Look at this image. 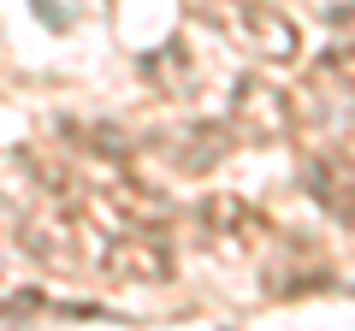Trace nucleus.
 Segmentation results:
<instances>
[{"label": "nucleus", "instance_id": "f257e3e1", "mask_svg": "<svg viewBox=\"0 0 355 331\" xmlns=\"http://www.w3.org/2000/svg\"><path fill=\"white\" fill-rule=\"evenodd\" d=\"M231 130L249 142H284L291 136V95L266 77H243L231 89Z\"/></svg>", "mask_w": 355, "mask_h": 331}, {"label": "nucleus", "instance_id": "f03ea898", "mask_svg": "<svg viewBox=\"0 0 355 331\" xmlns=\"http://www.w3.org/2000/svg\"><path fill=\"white\" fill-rule=\"evenodd\" d=\"M95 260H101L107 278H125V284H166V278H172V249H166L160 237H148V231H125V237H113Z\"/></svg>", "mask_w": 355, "mask_h": 331}, {"label": "nucleus", "instance_id": "39448f33", "mask_svg": "<svg viewBox=\"0 0 355 331\" xmlns=\"http://www.w3.org/2000/svg\"><path fill=\"white\" fill-rule=\"evenodd\" d=\"M302 184L326 213H338L343 225H355V160L343 154H320V160L302 166Z\"/></svg>", "mask_w": 355, "mask_h": 331}, {"label": "nucleus", "instance_id": "0eeeda50", "mask_svg": "<svg viewBox=\"0 0 355 331\" xmlns=\"http://www.w3.org/2000/svg\"><path fill=\"white\" fill-rule=\"evenodd\" d=\"M196 213H202L207 237H225V242H249L254 231H266V219H254V207L237 202V195H207Z\"/></svg>", "mask_w": 355, "mask_h": 331}, {"label": "nucleus", "instance_id": "6e6552de", "mask_svg": "<svg viewBox=\"0 0 355 331\" xmlns=\"http://www.w3.org/2000/svg\"><path fill=\"white\" fill-rule=\"evenodd\" d=\"M225 130H214V125H202V130H190V142H184V148H178V160L190 166V172H207V166H219L225 160Z\"/></svg>", "mask_w": 355, "mask_h": 331}, {"label": "nucleus", "instance_id": "423d86ee", "mask_svg": "<svg viewBox=\"0 0 355 331\" xmlns=\"http://www.w3.org/2000/svg\"><path fill=\"white\" fill-rule=\"evenodd\" d=\"M107 207H113L130 231H154V225H166V219H172V202H166L160 190H148V184H137V178L107 184Z\"/></svg>", "mask_w": 355, "mask_h": 331}, {"label": "nucleus", "instance_id": "9b49d317", "mask_svg": "<svg viewBox=\"0 0 355 331\" xmlns=\"http://www.w3.org/2000/svg\"><path fill=\"white\" fill-rule=\"evenodd\" d=\"M331 24H338L343 42H355V6H349V12H331Z\"/></svg>", "mask_w": 355, "mask_h": 331}, {"label": "nucleus", "instance_id": "7ed1b4c3", "mask_svg": "<svg viewBox=\"0 0 355 331\" xmlns=\"http://www.w3.org/2000/svg\"><path fill=\"white\" fill-rule=\"evenodd\" d=\"M231 30H237V42L249 53H261V60H272V65H284V60H296V24L279 12V6H261V0H249V6H237L231 12Z\"/></svg>", "mask_w": 355, "mask_h": 331}, {"label": "nucleus", "instance_id": "20e7f679", "mask_svg": "<svg viewBox=\"0 0 355 331\" xmlns=\"http://www.w3.org/2000/svg\"><path fill=\"white\" fill-rule=\"evenodd\" d=\"M18 242L53 272L83 267V225H77V219H24V225H18Z\"/></svg>", "mask_w": 355, "mask_h": 331}, {"label": "nucleus", "instance_id": "9d476101", "mask_svg": "<svg viewBox=\"0 0 355 331\" xmlns=\"http://www.w3.org/2000/svg\"><path fill=\"white\" fill-rule=\"evenodd\" d=\"M42 307H48V296H42V290H18V296L0 302V319H30V314H42Z\"/></svg>", "mask_w": 355, "mask_h": 331}, {"label": "nucleus", "instance_id": "1a4fd4ad", "mask_svg": "<svg viewBox=\"0 0 355 331\" xmlns=\"http://www.w3.org/2000/svg\"><path fill=\"white\" fill-rule=\"evenodd\" d=\"M320 77H331V83L355 101V42H331V53L320 60Z\"/></svg>", "mask_w": 355, "mask_h": 331}]
</instances>
